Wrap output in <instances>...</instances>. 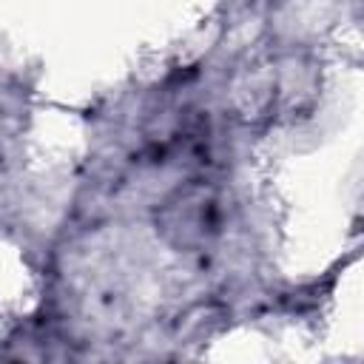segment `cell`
Wrapping results in <instances>:
<instances>
[{
	"label": "cell",
	"instance_id": "6da1fadb",
	"mask_svg": "<svg viewBox=\"0 0 364 364\" xmlns=\"http://www.w3.org/2000/svg\"><path fill=\"white\" fill-rule=\"evenodd\" d=\"M159 233L185 250L208 247L222 228V199L219 191L208 182H191L176 188L162 205L156 216Z\"/></svg>",
	"mask_w": 364,
	"mask_h": 364
}]
</instances>
